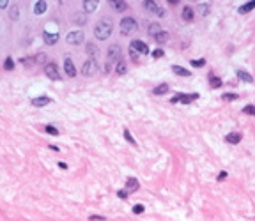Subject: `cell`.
Returning a JSON list of instances; mask_svg holds the SVG:
<instances>
[{"label": "cell", "instance_id": "cell-1", "mask_svg": "<svg viewBox=\"0 0 255 221\" xmlns=\"http://www.w3.org/2000/svg\"><path fill=\"white\" fill-rule=\"evenodd\" d=\"M112 30H113L112 23H110L108 20H101L98 25H96V27H94V36H96L99 41H105V39H108V37H110Z\"/></svg>", "mask_w": 255, "mask_h": 221}, {"label": "cell", "instance_id": "cell-2", "mask_svg": "<svg viewBox=\"0 0 255 221\" xmlns=\"http://www.w3.org/2000/svg\"><path fill=\"white\" fill-rule=\"evenodd\" d=\"M98 71H99V64L96 62V59H89V60L83 62V67H82L83 76H94Z\"/></svg>", "mask_w": 255, "mask_h": 221}, {"label": "cell", "instance_id": "cell-3", "mask_svg": "<svg viewBox=\"0 0 255 221\" xmlns=\"http://www.w3.org/2000/svg\"><path fill=\"white\" fill-rule=\"evenodd\" d=\"M119 27H121V34H122V36H128V34H131V32L136 30V21L133 20V18H122Z\"/></svg>", "mask_w": 255, "mask_h": 221}, {"label": "cell", "instance_id": "cell-4", "mask_svg": "<svg viewBox=\"0 0 255 221\" xmlns=\"http://www.w3.org/2000/svg\"><path fill=\"white\" fill-rule=\"evenodd\" d=\"M44 74H46L50 80H59V78H60V76H59V67H57V64H53V62H50V64L44 66Z\"/></svg>", "mask_w": 255, "mask_h": 221}, {"label": "cell", "instance_id": "cell-5", "mask_svg": "<svg viewBox=\"0 0 255 221\" xmlns=\"http://www.w3.org/2000/svg\"><path fill=\"white\" fill-rule=\"evenodd\" d=\"M108 60L110 62H121V46L119 44H112L108 48Z\"/></svg>", "mask_w": 255, "mask_h": 221}, {"label": "cell", "instance_id": "cell-6", "mask_svg": "<svg viewBox=\"0 0 255 221\" xmlns=\"http://www.w3.org/2000/svg\"><path fill=\"white\" fill-rule=\"evenodd\" d=\"M131 50L138 51V53H142V55H147V53H149L147 44H145L143 41H140V39H135V41L131 42Z\"/></svg>", "mask_w": 255, "mask_h": 221}, {"label": "cell", "instance_id": "cell-7", "mask_svg": "<svg viewBox=\"0 0 255 221\" xmlns=\"http://www.w3.org/2000/svg\"><path fill=\"white\" fill-rule=\"evenodd\" d=\"M66 39H67V42H69V44H80V42H83V34H82L80 30L69 32Z\"/></svg>", "mask_w": 255, "mask_h": 221}, {"label": "cell", "instance_id": "cell-8", "mask_svg": "<svg viewBox=\"0 0 255 221\" xmlns=\"http://www.w3.org/2000/svg\"><path fill=\"white\" fill-rule=\"evenodd\" d=\"M198 97V94H191V96H184V94H177L175 97H172V103H183V104H190L191 101H195Z\"/></svg>", "mask_w": 255, "mask_h": 221}, {"label": "cell", "instance_id": "cell-9", "mask_svg": "<svg viewBox=\"0 0 255 221\" xmlns=\"http://www.w3.org/2000/svg\"><path fill=\"white\" fill-rule=\"evenodd\" d=\"M64 69H66V74L67 76H76V67H74V64H73L71 59H66L64 60Z\"/></svg>", "mask_w": 255, "mask_h": 221}, {"label": "cell", "instance_id": "cell-10", "mask_svg": "<svg viewBox=\"0 0 255 221\" xmlns=\"http://www.w3.org/2000/svg\"><path fill=\"white\" fill-rule=\"evenodd\" d=\"M43 39H44V42L48 46H51V44H55L59 41V34H55V32H44L43 34Z\"/></svg>", "mask_w": 255, "mask_h": 221}, {"label": "cell", "instance_id": "cell-11", "mask_svg": "<svg viewBox=\"0 0 255 221\" xmlns=\"http://www.w3.org/2000/svg\"><path fill=\"white\" fill-rule=\"evenodd\" d=\"M225 141L227 143H232V145H236V143H239L241 141V133H229L227 136H225Z\"/></svg>", "mask_w": 255, "mask_h": 221}, {"label": "cell", "instance_id": "cell-12", "mask_svg": "<svg viewBox=\"0 0 255 221\" xmlns=\"http://www.w3.org/2000/svg\"><path fill=\"white\" fill-rule=\"evenodd\" d=\"M138 189V181L135 179V177H129L128 181H126V191L128 193H133V191Z\"/></svg>", "mask_w": 255, "mask_h": 221}, {"label": "cell", "instance_id": "cell-13", "mask_svg": "<svg viewBox=\"0 0 255 221\" xmlns=\"http://www.w3.org/2000/svg\"><path fill=\"white\" fill-rule=\"evenodd\" d=\"M110 7L113 11H124L128 7V2H124V0H112L110 2Z\"/></svg>", "mask_w": 255, "mask_h": 221}, {"label": "cell", "instance_id": "cell-14", "mask_svg": "<svg viewBox=\"0 0 255 221\" xmlns=\"http://www.w3.org/2000/svg\"><path fill=\"white\" fill-rule=\"evenodd\" d=\"M50 103H51V99L46 97V96H41V97L32 99V104H34V106H46V104H50Z\"/></svg>", "mask_w": 255, "mask_h": 221}, {"label": "cell", "instance_id": "cell-15", "mask_svg": "<svg viewBox=\"0 0 255 221\" xmlns=\"http://www.w3.org/2000/svg\"><path fill=\"white\" fill-rule=\"evenodd\" d=\"M181 16H183V20L184 21H191L193 20V9H191V7H190V5H184V9H183V14H181Z\"/></svg>", "mask_w": 255, "mask_h": 221}, {"label": "cell", "instance_id": "cell-16", "mask_svg": "<svg viewBox=\"0 0 255 221\" xmlns=\"http://www.w3.org/2000/svg\"><path fill=\"white\" fill-rule=\"evenodd\" d=\"M142 5H143V7H145L147 11H151V12H158V11H160L158 4H156V2H153V0H145Z\"/></svg>", "mask_w": 255, "mask_h": 221}, {"label": "cell", "instance_id": "cell-17", "mask_svg": "<svg viewBox=\"0 0 255 221\" xmlns=\"http://www.w3.org/2000/svg\"><path fill=\"white\" fill-rule=\"evenodd\" d=\"M46 7H48V4L43 2V0H39V2H36V5H34V12H36V14H43V12L46 11Z\"/></svg>", "mask_w": 255, "mask_h": 221}, {"label": "cell", "instance_id": "cell-18", "mask_svg": "<svg viewBox=\"0 0 255 221\" xmlns=\"http://www.w3.org/2000/svg\"><path fill=\"white\" fill-rule=\"evenodd\" d=\"M96 7H98V2H96V0H85V2H83V9L87 11V12L96 11Z\"/></svg>", "mask_w": 255, "mask_h": 221}, {"label": "cell", "instance_id": "cell-19", "mask_svg": "<svg viewBox=\"0 0 255 221\" xmlns=\"http://www.w3.org/2000/svg\"><path fill=\"white\" fill-rule=\"evenodd\" d=\"M172 71L175 73V74H179V76H190V71L184 69V67H181V66H172Z\"/></svg>", "mask_w": 255, "mask_h": 221}, {"label": "cell", "instance_id": "cell-20", "mask_svg": "<svg viewBox=\"0 0 255 221\" xmlns=\"http://www.w3.org/2000/svg\"><path fill=\"white\" fill-rule=\"evenodd\" d=\"M160 32H161V27H160V23H158V21H154V23H151V25H149V34H151V36H156V34H160Z\"/></svg>", "mask_w": 255, "mask_h": 221}, {"label": "cell", "instance_id": "cell-21", "mask_svg": "<svg viewBox=\"0 0 255 221\" xmlns=\"http://www.w3.org/2000/svg\"><path fill=\"white\" fill-rule=\"evenodd\" d=\"M115 73L117 74H126L128 73V66H126V62H117V66H115Z\"/></svg>", "mask_w": 255, "mask_h": 221}, {"label": "cell", "instance_id": "cell-22", "mask_svg": "<svg viewBox=\"0 0 255 221\" xmlns=\"http://www.w3.org/2000/svg\"><path fill=\"white\" fill-rule=\"evenodd\" d=\"M255 9V0H252V2H246V4H243L241 7H239V12L243 14V12H248V11Z\"/></svg>", "mask_w": 255, "mask_h": 221}, {"label": "cell", "instance_id": "cell-23", "mask_svg": "<svg viewBox=\"0 0 255 221\" xmlns=\"http://www.w3.org/2000/svg\"><path fill=\"white\" fill-rule=\"evenodd\" d=\"M167 90H168V85H167V83H161V85L154 87V94H156V96H163Z\"/></svg>", "mask_w": 255, "mask_h": 221}, {"label": "cell", "instance_id": "cell-24", "mask_svg": "<svg viewBox=\"0 0 255 221\" xmlns=\"http://www.w3.org/2000/svg\"><path fill=\"white\" fill-rule=\"evenodd\" d=\"M167 39H168V34H167L165 30H161L160 34H156V36H154V41H156V42H160V44H161V42H165Z\"/></svg>", "mask_w": 255, "mask_h": 221}, {"label": "cell", "instance_id": "cell-25", "mask_svg": "<svg viewBox=\"0 0 255 221\" xmlns=\"http://www.w3.org/2000/svg\"><path fill=\"white\" fill-rule=\"evenodd\" d=\"M237 76H239V78H241V80H245V81H248V83H252V81H253V78H252V76H250V74H248V73H246V71H237Z\"/></svg>", "mask_w": 255, "mask_h": 221}, {"label": "cell", "instance_id": "cell-26", "mask_svg": "<svg viewBox=\"0 0 255 221\" xmlns=\"http://www.w3.org/2000/svg\"><path fill=\"white\" fill-rule=\"evenodd\" d=\"M73 18H74V23H78V25H85V21H87L82 12H74V16H73Z\"/></svg>", "mask_w": 255, "mask_h": 221}, {"label": "cell", "instance_id": "cell-27", "mask_svg": "<svg viewBox=\"0 0 255 221\" xmlns=\"http://www.w3.org/2000/svg\"><path fill=\"white\" fill-rule=\"evenodd\" d=\"M209 83H211V87H214V89L222 87V80H220L218 76H213V74H211V78H209Z\"/></svg>", "mask_w": 255, "mask_h": 221}, {"label": "cell", "instance_id": "cell-28", "mask_svg": "<svg viewBox=\"0 0 255 221\" xmlns=\"http://www.w3.org/2000/svg\"><path fill=\"white\" fill-rule=\"evenodd\" d=\"M9 14H11L12 20H18V18H20V9H18V5H12L11 11H9Z\"/></svg>", "mask_w": 255, "mask_h": 221}, {"label": "cell", "instance_id": "cell-29", "mask_svg": "<svg viewBox=\"0 0 255 221\" xmlns=\"http://www.w3.org/2000/svg\"><path fill=\"white\" fill-rule=\"evenodd\" d=\"M85 50H87V53L91 55V59H94V57H96V53H98V50H96V46H94L92 42H89V44H87V48H85Z\"/></svg>", "mask_w": 255, "mask_h": 221}, {"label": "cell", "instance_id": "cell-30", "mask_svg": "<svg viewBox=\"0 0 255 221\" xmlns=\"http://www.w3.org/2000/svg\"><path fill=\"white\" fill-rule=\"evenodd\" d=\"M243 113H246V115H255V106H253V104L245 106V108H243Z\"/></svg>", "mask_w": 255, "mask_h": 221}, {"label": "cell", "instance_id": "cell-31", "mask_svg": "<svg viewBox=\"0 0 255 221\" xmlns=\"http://www.w3.org/2000/svg\"><path fill=\"white\" fill-rule=\"evenodd\" d=\"M124 138H126V140L129 141L131 145H136V141H135V138H133V136H131V133H129V131H128V129H124Z\"/></svg>", "mask_w": 255, "mask_h": 221}, {"label": "cell", "instance_id": "cell-32", "mask_svg": "<svg viewBox=\"0 0 255 221\" xmlns=\"http://www.w3.org/2000/svg\"><path fill=\"white\" fill-rule=\"evenodd\" d=\"M4 67H5L7 71H11L12 67H14V62H12V59H11V57H7V59H5V62H4Z\"/></svg>", "mask_w": 255, "mask_h": 221}, {"label": "cell", "instance_id": "cell-33", "mask_svg": "<svg viewBox=\"0 0 255 221\" xmlns=\"http://www.w3.org/2000/svg\"><path fill=\"white\" fill-rule=\"evenodd\" d=\"M191 66H193V67H204L205 60H204V59H198V60L195 59V60H191Z\"/></svg>", "mask_w": 255, "mask_h": 221}, {"label": "cell", "instance_id": "cell-34", "mask_svg": "<svg viewBox=\"0 0 255 221\" xmlns=\"http://www.w3.org/2000/svg\"><path fill=\"white\" fill-rule=\"evenodd\" d=\"M44 131H46L48 134H53V136H55V134H59V129H57V127H53V126H46Z\"/></svg>", "mask_w": 255, "mask_h": 221}, {"label": "cell", "instance_id": "cell-35", "mask_svg": "<svg viewBox=\"0 0 255 221\" xmlns=\"http://www.w3.org/2000/svg\"><path fill=\"white\" fill-rule=\"evenodd\" d=\"M222 99H223V101H236V99H237V94H223V96H222Z\"/></svg>", "mask_w": 255, "mask_h": 221}, {"label": "cell", "instance_id": "cell-36", "mask_svg": "<svg viewBox=\"0 0 255 221\" xmlns=\"http://www.w3.org/2000/svg\"><path fill=\"white\" fill-rule=\"evenodd\" d=\"M34 60H36V62H43V60H46V55H44V53H37V55L34 57Z\"/></svg>", "mask_w": 255, "mask_h": 221}, {"label": "cell", "instance_id": "cell-37", "mask_svg": "<svg viewBox=\"0 0 255 221\" xmlns=\"http://www.w3.org/2000/svg\"><path fill=\"white\" fill-rule=\"evenodd\" d=\"M153 57H154V59H160V57H163V50H154V51H153Z\"/></svg>", "mask_w": 255, "mask_h": 221}, {"label": "cell", "instance_id": "cell-38", "mask_svg": "<svg viewBox=\"0 0 255 221\" xmlns=\"http://www.w3.org/2000/svg\"><path fill=\"white\" fill-rule=\"evenodd\" d=\"M133 212H135V214H140V212H143V205H135V207H133Z\"/></svg>", "mask_w": 255, "mask_h": 221}, {"label": "cell", "instance_id": "cell-39", "mask_svg": "<svg viewBox=\"0 0 255 221\" xmlns=\"http://www.w3.org/2000/svg\"><path fill=\"white\" fill-rule=\"evenodd\" d=\"M21 62H23V64H25V66H29V64H34V59H30V57H29V59H27V57H25V59H21Z\"/></svg>", "mask_w": 255, "mask_h": 221}, {"label": "cell", "instance_id": "cell-40", "mask_svg": "<svg viewBox=\"0 0 255 221\" xmlns=\"http://www.w3.org/2000/svg\"><path fill=\"white\" fill-rule=\"evenodd\" d=\"M129 55H131V59H133V60H138V55H136V51H135V50H131V48H129Z\"/></svg>", "mask_w": 255, "mask_h": 221}, {"label": "cell", "instance_id": "cell-41", "mask_svg": "<svg viewBox=\"0 0 255 221\" xmlns=\"http://www.w3.org/2000/svg\"><path fill=\"white\" fill-rule=\"evenodd\" d=\"M227 179V172H220V175H218V181H225Z\"/></svg>", "mask_w": 255, "mask_h": 221}, {"label": "cell", "instance_id": "cell-42", "mask_svg": "<svg viewBox=\"0 0 255 221\" xmlns=\"http://www.w3.org/2000/svg\"><path fill=\"white\" fill-rule=\"evenodd\" d=\"M91 219H92V221H98V219H99V221H105V218H103V216H91Z\"/></svg>", "mask_w": 255, "mask_h": 221}, {"label": "cell", "instance_id": "cell-43", "mask_svg": "<svg viewBox=\"0 0 255 221\" xmlns=\"http://www.w3.org/2000/svg\"><path fill=\"white\" fill-rule=\"evenodd\" d=\"M7 4H9L7 0H0V9H4V7H7Z\"/></svg>", "mask_w": 255, "mask_h": 221}, {"label": "cell", "instance_id": "cell-44", "mask_svg": "<svg viewBox=\"0 0 255 221\" xmlns=\"http://www.w3.org/2000/svg\"><path fill=\"white\" fill-rule=\"evenodd\" d=\"M119 196H121V198H126V196H128V191H119Z\"/></svg>", "mask_w": 255, "mask_h": 221}]
</instances>
